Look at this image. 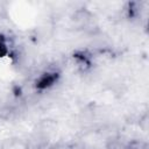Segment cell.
I'll list each match as a JSON object with an SVG mask.
<instances>
[{
	"label": "cell",
	"mask_w": 149,
	"mask_h": 149,
	"mask_svg": "<svg viewBox=\"0 0 149 149\" xmlns=\"http://www.w3.org/2000/svg\"><path fill=\"white\" fill-rule=\"evenodd\" d=\"M56 79H57V73H44L36 81V87L41 88V90H44V88L54 85Z\"/></svg>",
	"instance_id": "obj_1"
},
{
	"label": "cell",
	"mask_w": 149,
	"mask_h": 149,
	"mask_svg": "<svg viewBox=\"0 0 149 149\" xmlns=\"http://www.w3.org/2000/svg\"><path fill=\"white\" fill-rule=\"evenodd\" d=\"M8 52V49H7V44L5 42L3 38H0V58L1 57H5Z\"/></svg>",
	"instance_id": "obj_2"
}]
</instances>
